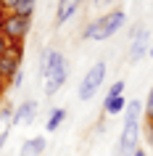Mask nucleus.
I'll list each match as a JSON object with an SVG mask.
<instances>
[{
	"label": "nucleus",
	"instance_id": "1",
	"mask_svg": "<svg viewBox=\"0 0 153 156\" xmlns=\"http://www.w3.org/2000/svg\"><path fill=\"white\" fill-rule=\"evenodd\" d=\"M40 77L45 82V95L53 98L61 87L66 85V77H69V61H66L64 53H58L53 48H45L40 56Z\"/></svg>",
	"mask_w": 153,
	"mask_h": 156
},
{
	"label": "nucleus",
	"instance_id": "2",
	"mask_svg": "<svg viewBox=\"0 0 153 156\" xmlns=\"http://www.w3.org/2000/svg\"><path fill=\"white\" fill-rule=\"evenodd\" d=\"M140 101H129L127 108H124V127H121L119 143H116V151L113 156H132L135 148H140Z\"/></svg>",
	"mask_w": 153,
	"mask_h": 156
},
{
	"label": "nucleus",
	"instance_id": "3",
	"mask_svg": "<svg viewBox=\"0 0 153 156\" xmlns=\"http://www.w3.org/2000/svg\"><path fill=\"white\" fill-rule=\"evenodd\" d=\"M124 24H127V13L121 8H111L108 13H100L98 19H92V21L82 29V40L103 42V40H108V37H113Z\"/></svg>",
	"mask_w": 153,
	"mask_h": 156
},
{
	"label": "nucleus",
	"instance_id": "4",
	"mask_svg": "<svg viewBox=\"0 0 153 156\" xmlns=\"http://www.w3.org/2000/svg\"><path fill=\"white\" fill-rule=\"evenodd\" d=\"M106 72H108L106 61H98V64L90 66L87 74L82 77L79 87H77V98H79V101H90V98H95L98 90H100V87H103V82H106Z\"/></svg>",
	"mask_w": 153,
	"mask_h": 156
},
{
	"label": "nucleus",
	"instance_id": "5",
	"mask_svg": "<svg viewBox=\"0 0 153 156\" xmlns=\"http://www.w3.org/2000/svg\"><path fill=\"white\" fill-rule=\"evenodd\" d=\"M32 29V19H24L19 13H5L0 21V34L8 42H24Z\"/></svg>",
	"mask_w": 153,
	"mask_h": 156
},
{
	"label": "nucleus",
	"instance_id": "6",
	"mask_svg": "<svg viewBox=\"0 0 153 156\" xmlns=\"http://www.w3.org/2000/svg\"><path fill=\"white\" fill-rule=\"evenodd\" d=\"M21 61H24V42H11L5 56L0 58V82L11 85V80L21 72Z\"/></svg>",
	"mask_w": 153,
	"mask_h": 156
},
{
	"label": "nucleus",
	"instance_id": "7",
	"mask_svg": "<svg viewBox=\"0 0 153 156\" xmlns=\"http://www.w3.org/2000/svg\"><path fill=\"white\" fill-rule=\"evenodd\" d=\"M124 90H127V82H124L121 77L111 85V87H108V93H106V98H103V114H106V116H119V114H124V108H127Z\"/></svg>",
	"mask_w": 153,
	"mask_h": 156
},
{
	"label": "nucleus",
	"instance_id": "8",
	"mask_svg": "<svg viewBox=\"0 0 153 156\" xmlns=\"http://www.w3.org/2000/svg\"><path fill=\"white\" fill-rule=\"evenodd\" d=\"M37 111H40V103L34 98H26L21 101L16 106V111H13V119H11V124H32L34 116H37Z\"/></svg>",
	"mask_w": 153,
	"mask_h": 156
},
{
	"label": "nucleus",
	"instance_id": "9",
	"mask_svg": "<svg viewBox=\"0 0 153 156\" xmlns=\"http://www.w3.org/2000/svg\"><path fill=\"white\" fill-rule=\"evenodd\" d=\"M148 42H151V37H148V32H145V29H140L137 34H132V45H129V56H127L129 64H137V61L143 58V53L151 48Z\"/></svg>",
	"mask_w": 153,
	"mask_h": 156
},
{
	"label": "nucleus",
	"instance_id": "10",
	"mask_svg": "<svg viewBox=\"0 0 153 156\" xmlns=\"http://www.w3.org/2000/svg\"><path fill=\"white\" fill-rule=\"evenodd\" d=\"M66 119V108L64 106H56V108H50V114H48V122H45V130L48 132H56L61 124H64Z\"/></svg>",
	"mask_w": 153,
	"mask_h": 156
},
{
	"label": "nucleus",
	"instance_id": "11",
	"mask_svg": "<svg viewBox=\"0 0 153 156\" xmlns=\"http://www.w3.org/2000/svg\"><path fill=\"white\" fill-rule=\"evenodd\" d=\"M79 5H82V0H74V3H69L66 8H61V11H56V27H64L69 19L79 11Z\"/></svg>",
	"mask_w": 153,
	"mask_h": 156
},
{
	"label": "nucleus",
	"instance_id": "12",
	"mask_svg": "<svg viewBox=\"0 0 153 156\" xmlns=\"http://www.w3.org/2000/svg\"><path fill=\"white\" fill-rule=\"evenodd\" d=\"M34 8H37V0H19V5L11 11V13H19V16H24V19H32Z\"/></svg>",
	"mask_w": 153,
	"mask_h": 156
},
{
	"label": "nucleus",
	"instance_id": "13",
	"mask_svg": "<svg viewBox=\"0 0 153 156\" xmlns=\"http://www.w3.org/2000/svg\"><path fill=\"white\" fill-rule=\"evenodd\" d=\"M143 114H145V122H153V87L148 90V98L143 103Z\"/></svg>",
	"mask_w": 153,
	"mask_h": 156
},
{
	"label": "nucleus",
	"instance_id": "14",
	"mask_svg": "<svg viewBox=\"0 0 153 156\" xmlns=\"http://www.w3.org/2000/svg\"><path fill=\"white\" fill-rule=\"evenodd\" d=\"M13 111H16V108L11 106V103H0V119H3L5 124H11V119H13Z\"/></svg>",
	"mask_w": 153,
	"mask_h": 156
},
{
	"label": "nucleus",
	"instance_id": "15",
	"mask_svg": "<svg viewBox=\"0 0 153 156\" xmlns=\"http://www.w3.org/2000/svg\"><path fill=\"white\" fill-rule=\"evenodd\" d=\"M19 156H37V151H34V140H24V146H21V151H19Z\"/></svg>",
	"mask_w": 153,
	"mask_h": 156
},
{
	"label": "nucleus",
	"instance_id": "16",
	"mask_svg": "<svg viewBox=\"0 0 153 156\" xmlns=\"http://www.w3.org/2000/svg\"><path fill=\"white\" fill-rule=\"evenodd\" d=\"M16 5H19V0H0V11H5V13H11Z\"/></svg>",
	"mask_w": 153,
	"mask_h": 156
},
{
	"label": "nucleus",
	"instance_id": "17",
	"mask_svg": "<svg viewBox=\"0 0 153 156\" xmlns=\"http://www.w3.org/2000/svg\"><path fill=\"white\" fill-rule=\"evenodd\" d=\"M21 85H24V72H19L16 77H13V80H11V85H8V87H13V90H19V87H21Z\"/></svg>",
	"mask_w": 153,
	"mask_h": 156
},
{
	"label": "nucleus",
	"instance_id": "18",
	"mask_svg": "<svg viewBox=\"0 0 153 156\" xmlns=\"http://www.w3.org/2000/svg\"><path fill=\"white\" fill-rule=\"evenodd\" d=\"M8 45H11V42L5 40V37H3V34H0V58L5 56V50H8Z\"/></svg>",
	"mask_w": 153,
	"mask_h": 156
},
{
	"label": "nucleus",
	"instance_id": "19",
	"mask_svg": "<svg viewBox=\"0 0 153 156\" xmlns=\"http://www.w3.org/2000/svg\"><path fill=\"white\" fill-rule=\"evenodd\" d=\"M92 3H95L98 8H103V5H113V3H116V0H92Z\"/></svg>",
	"mask_w": 153,
	"mask_h": 156
},
{
	"label": "nucleus",
	"instance_id": "20",
	"mask_svg": "<svg viewBox=\"0 0 153 156\" xmlns=\"http://www.w3.org/2000/svg\"><path fill=\"white\" fill-rule=\"evenodd\" d=\"M5 138H8V130L0 132V151H3V146H5Z\"/></svg>",
	"mask_w": 153,
	"mask_h": 156
},
{
	"label": "nucleus",
	"instance_id": "21",
	"mask_svg": "<svg viewBox=\"0 0 153 156\" xmlns=\"http://www.w3.org/2000/svg\"><path fill=\"white\" fill-rule=\"evenodd\" d=\"M69 3H74V0H58V5H56V11H61V8H66Z\"/></svg>",
	"mask_w": 153,
	"mask_h": 156
},
{
	"label": "nucleus",
	"instance_id": "22",
	"mask_svg": "<svg viewBox=\"0 0 153 156\" xmlns=\"http://www.w3.org/2000/svg\"><path fill=\"white\" fill-rule=\"evenodd\" d=\"M132 156H148V151H145V148H135V154Z\"/></svg>",
	"mask_w": 153,
	"mask_h": 156
},
{
	"label": "nucleus",
	"instance_id": "23",
	"mask_svg": "<svg viewBox=\"0 0 153 156\" xmlns=\"http://www.w3.org/2000/svg\"><path fill=\"white\" fill-rule=\"evenodd\" d=\"M148 56H151V58H153V42H151V48H148Z\"/></svg>",
	"mask_w": 153,
	"mask_h": 156
},
{
	"label": "nucleus",
	"instance_id": "24",
	"mask_svg": "<svg viewBox=\"0 0 153 156\" xmlns=\"http://www.w3.org/2000/svg\"><path fill=\"white\" fill-rule=\"evenodd\" d=\"M151 148H153V146H151Z\"/></svg>",
	"mask_w": 153,
	"mask_h": 156
}]
</instances>
